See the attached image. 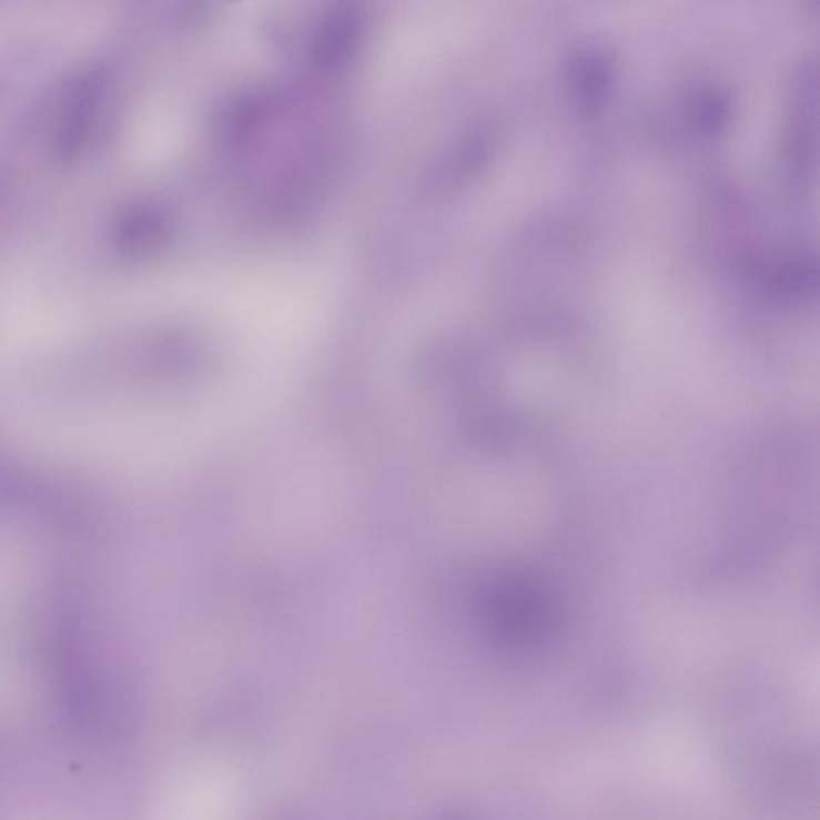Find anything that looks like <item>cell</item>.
Returning a JSON list of instances; mask_svg holds the SVG:
<instances>
[{
	"instance_id": "cell-1",
	"label": "cell",
	"mask_w": 820,
	"mask_h": 820,
	"mask_svg": "<svg viewBox=\"0 0 820 820\" xmlns=\"http://www.w3.org/2000/svg\"><path fill=\"white\" fill-rule=\"evenodd\" d=\"M576 89L585 104H594L601 99L609 81V64L598 53H585L574 64Z\"/></svg>"
}]
</instances>
